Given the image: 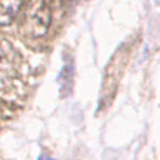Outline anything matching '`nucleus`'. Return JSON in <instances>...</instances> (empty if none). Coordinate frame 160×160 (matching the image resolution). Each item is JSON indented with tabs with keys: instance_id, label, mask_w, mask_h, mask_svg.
I'll use <instances>...</instances> for the list:
<instances>
[{
	"instance_id": "nucleus-4",
	"label": "nucleus",
	"mask_w": 160,
	"mask_h": 160,
	"mask_svg": "<svg viewBox=\"0 0 160 160\" xmlns=\"http://www.w3.org/2000/svg\"><path fill=\"white\" fill-rule=\"evenodd\" d=\"M68 1H72V0H68Z\"/></svg>"
},
{
	"instance_id": "nucleus-2",
	"label": "nucleus",
	"mask_w": 160,
	"mask_h": 160,
	"mask_svg": "<svg viewBox=\"0 0 160 160\" xmlns=\"http://www.w3.org/2000/svg\"><path fill=\"white\" fill-rule=\"evenodd\" d=\"M26 0H0V26L10 25Z\"/></svg>"
},
{
	"instance_id": "nucleus-3",
	"label": "nucleus",
	"mask_w": 160,
	"mask_h": 160,
	"mask_svg": "<svg viewBox=\"0 0 160 160\" xmlns=\"http://www.w3.org/2000/svg\"><path fill=\"white\" fill-rule=\"evenodd\" d=\"M39 160H54V159L50 158V156H48V155H40L39 156Z\"/></svg>"
},
{
	"instance_id": "nucleus-1",
	"label": "nucleus",
	"mask_w": 160,
	"mask_h": 160,
	"mask_svg": "<svg viewBox=\"0 0 160 160\" xmlns=\"http://www.w3.org/2000/svg\"><path fill=\"white\" fill-rule=\"evenodd\" d=\"M50 20L51 9L49 0H28L19 28L31 38H40L48 31Z\"/></svg>"
}]
</instances>
